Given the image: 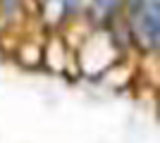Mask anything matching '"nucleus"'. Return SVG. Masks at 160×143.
Returning <instances> with one entry per match:
<instances>
[{"label": "nucleus", "instance_id": "nucleus-1", "mask_svg": "<svg viewBox=\"0 0 160 143\" xmlns=\"http://www.w3.org/2000/svg\"><path fill=\"white\" fill-rule=\"evenodd\" d=\"M117 60H120L117 43L110 34H103V31H96L88 38H84L79 55H77L79 69L86 76H93V79L103 76L112 64H117Z\"/></svg>", "mask_w": 160, "mask_h": 143}, {"label": "nucleus", "instance_id": "nucleus-4", "mask_svg": "<svg viewBox=\"0 0 160 143\" xmlns=\"http://www.w3.org/2000/svg\"><path fill=\"white\" fill-rule=\"evenodd\" d=\"M41 57H43V48L38 43H22L19 50H17V60L24 67H38Z\"/></svg>", "mask_w": 160, "mask_h": 143}, {"label": "nucleus", "instance_id": "nucleus-3", "mask_svg": "<svg viewBox=\"0 0 160 143\" xmlns=\"http://www.w3.org/2000/svg\"><path fill=\"white\" fill-rule=\"evenodd\" d=\"M41 62L46 64L50 72H65L67 67V45L60 38H50L43 48V57Z\"/></svg>", "mask_w": 160, "mask_h": 143}, {"label": "nucleus", "instance_id": "nucleus-5", "mask_svg": "<svg viewBox=\"0 0 160 143\" xmlns=\"http://www.w3.org/2000/svg\"><path fill=\"white\" fill-rule=\"evenodd\" d=\"M93 2H96V7H98L103 14H105V12H112L115 7L120 5V0H93Z\"/></svg>", "mask_w": 160, "mask_h": 143}, {"label": "nucleus", "instance_id": "nucleus-2", "mask_svg": "<svg viewBox=\"0 0 160 143\" xmlns=\"http://www.w3.org/2000/svg\"><path fill=\"white\" fill-rule=\"evenodd\" d=\"M160 17H158V2L155 0H148L143 2V7L139 10V17H136V36H139V41H143L151 50L158 45V29H160Z\"/></svg>", "mask_w": 160, "mask_h": 143}]
</instances>
